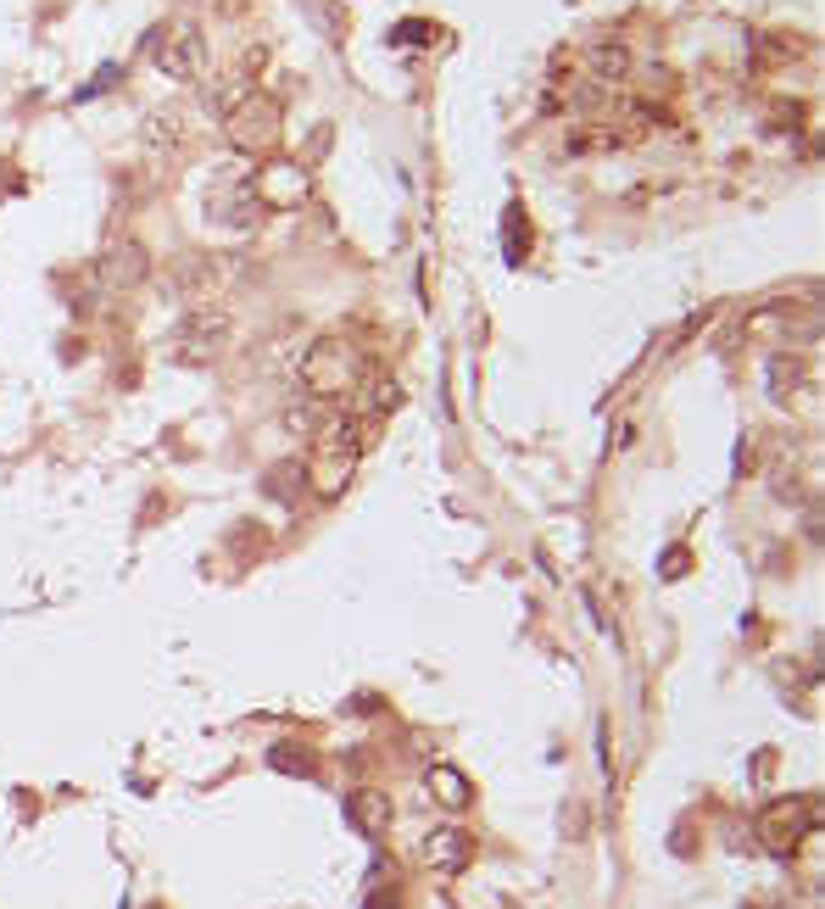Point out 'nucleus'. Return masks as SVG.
<instances>
[{"instance_id": "423d86ee", "label": "nucleus", "mask_w": 825, "mask_h": 909, "mask_svg": "<svg viewBox=\"0 0 825 909\" xmlns=\"http://www.w3.org/2000/svg\"><path fill=\"white\" fill-rule=\"evenodd\" d=\"M820 826V798H781L759 815V837L769 853H798V843Z\"/></svg>"}, {"instance_id": "39448f33", "label": "nucleus", "mask_w": 825, "mask_h": 909, "mask_svg": "<svg viewBox=\"0 0 825 909\" xmlns=\"http://www.w3.org/2000/svg\"><path fill=\"white\" fill-rule=\"evenodd\" d=\"M240 279V263L234 257H218V252H196V257H179L173 268V291L190 302V307H207L218 291Z\"/></svg>"}, {"instance_id": "20e7f679", "label": "nucleus", "mask_w": 825, "mask_h": 909, "mask_svg": "<svg viewBox=\"0 0 825 909\" xmlns=\"http://www.w3.org/2000/svg\"><path fill=\"white\" fill-rule=\"evenodd\" d=\"M207 213H213V223H223V229H234V234H257L263 218H268L257 184H252L246 173H218L213 190H207Z\"/></svg>"}, {"instance_id": "6e6552de", "label": "nucleus", "mask_w": 825, "mask_h": 909, "mask_svg": "<svg viewBox=\"0 0 825 909\" xmlns=\"http://www.w3.org/2000/svg\"><path fill=\"white\" fill-rule=\"evenodd\" d=\"M252 184H257V196H263L268 213H296V207L313 202V173H307L302 162H279V157H268L263 173H257Z\"/></svg>"}, {"instance_id": "4468645a", "label": "nucleus", "mask_w": 825, "mask_h": 909, "mask_svg": "<svg viewBox=\"0 0 825 909\" xmlns=\"http://www.w3.org/2000/svg\"><path fill=\"white\" fill-rule=\"evenodd\" d=\"M424 853H429V865L452 871V865H463V859H469V837H463V832H435V837L424 843Z\"/></svg>"}, {"instance_id": "f257e3e1", "label": "nucleus", "mask_w": 825, "mask_h": 909, "mask_svg": "<svg viewBox=\"0 0 825 909\" xmlns=\"http://www.w3.org/2000/svg\"><path fill=\"white\" fill-rule=\"evenodd\" d=\"M374 419H363L357 408H329V419L313 429V447H307V481L318 497H341L352 486V474L363 463V447L374 436Z\"/></svg>"}, {"instance_id": "f8f14e48", "label": "nucleus", "mask_w": 825, "mask_h": 909, "mask_svg": "<svg viewBox=\"0 0 825 909\" xmlns=\"http://www.w3.org/2000/svg\"><path fill=\"white\" fill-rule=\"evenodd\" d=\"M101 274H107V284L129 291V284H139L145 274H151V257H145V246H139V241H118V246H107Z\"/></svg>"}, {"instance_id": "ddd939ff", "label": "nucleus", "mask_w": 825, "mask_h": 909, "mask_svg": "<svg viewBox=\"0 0 825 909\" xmlns=\"http://www.w3.org/2000/svg\"><path fill=\"white\" fill-rule=\"evenodd\" d=\"M184 134H190V118L173 107V112H157L151 123H145V146H151V152H173V146H184Z\"/></svg>"}, {"instance_id": "dca6fc26", "label": "nucleus", "mask_w": 825, "mask_h": 909, "mask_svg": "<svg viewBox=\"0 0 825 909\" xmlns=\"http://www.w3.org/2000/svg\"><path fill=\"white\" fill-rule=\"evenodd\" d=\"M429 787H435V798H441L447 809H458V803H463V781H458V776L447 771V764H441V771L429 776Z\"/></svg>"}, {"instance_id": "9b49d317", "label": "nucleus", "mask_w": 825, "mask_h": 909, "mask_svg": "<svg viewBox=\"0 0 825 909\" xmlns=\"http://www.w3.org/2000/svg\"><path fill=\"white\" fill-rule=\"evenodd\" d=\"M630 73H636V57H630V45L624 39H597L592 51H586V78L603 89V84H624Z\"/></svg>"}, {"instance_id": "0eeeda50", "label": "nucleus", "mask_w": 825, "mask_h": 909, "mask_svg": "<svg viewBox=\"0 0 825 909\" xmlns=\"http://www.w3.org/2000/svg\"><path fill=\"white\" fill-rule=\"evenodd\" d=\"M229 341H234V318H229L218 302L190 307L184 324H179V357H184V363H207V357H218Z\"/></svg>"}, {"instance_id": "7ed1b4c3", "label": "nucleus", "mask_w": 825, "mask_h": 909, "mask_svg": "<svg viewBox=\"0 0 825 909\" xmlns=\"http://www.w3.org/2000/svg\"><path fill=\"white\" fill-rule=\"evenodd\" d=\"M223 134H229V146H234L240 157L268 162V157H274V146L284 140V112H279L274 95L252 89L246 101H234V107L223 112Z\"/></svg>"}, {"instance_id": "9d476101", "label": "nucleus", "mask_w": 825, "mask_h": 909, "mask_svg": "<svg viewBox=\"0 0 825 909\" xmlns=\"http://www.w3.org/2000/svg\"><path fill=\"white\" fill-rule=\"evenodd\" d=\"M263 68H268V51H263V45H252V51H240V57L229 62V73L218 78V89H213V112L223 118L234 101H246V95L257 89V78H263Z\"/></svg>"}, {"instance_id": "f03ea898", "label": "nucleus", "mask_w": 825, "mask_h": 909, "mask_svg": "<svg viewBox=\"0 0 825 909\" xmlns=\"http://www.w3.org/2000/svg\"><path fill=\"white\" fill-rule=\"evenodd\" d=\"M368 374H374V363H368V352L352 341V335H324V341H313L307 357H302V391L313 402L347 408L363 391Z\"/></svg>"}, {"instance_id": "2eb2a0df", "label": "nucleus", "mask_w": 825, "mask_h": 909, "mask_svg": "<svg viewBox=\"0 0 825 909\" xmlns=\"http://www.w3.org/2000/svg\"><path fill=\"white\" fill-rule=\"evenodd\" d=\"M352 809H357V821H363V826H374V832H379V826H385V821H391V803H385V798H379V792H374V798H368V792H363V798H357V803H352Z\"/></svg>"}, {"instance_id": "1a4fd4ad", "label": "nucleus", "mask_w": 825, "mask_h": 909, "mask_svg": "<svg viewBox=\"0 0 825 909\" xmlns=\"http://www.w3.org/2000/svg\"><path fill=\"white\" fill-rule=\"evenodd\" d=\"M157 68L168 73V78H179V84H190L202 68H207V39H202V28L196 23H168L162 34H157Z\"/></svg>"}]
</instances>
